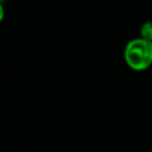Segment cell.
I'll return each instance as SVG.
<instances>
[{
    "instance_id": "1",
    "label": "cell",
    "mask_w": 152,
    "mask_h": 152,
    "mask_svg": "<svg viewBox=\"0 0 152 152\" xmlns=\"http://www.w3.org/2000/svg\"><path fill=\"white\" fill-rule=\"evenodd\" d=\"M124 59L132 69L142 72L152 64V42L134 38L126 44L124 49Z\"/></svg>"
},
{
    "instance_id": "2",
    "label": "cell",
    "mask_w": 152,
    "mask_h": 152,
    "mask_svg": "<svg viewBox=\"0 0 152 152\" xmlns=\"http://www.w3.org/2000/svg\"><path fill=\"white\" fill-rule=\"evenodd\" d=\"M141 37L148 42H152V21H147L141 26Z\"/></svg>"
},
{
    "instance_id": "3",
    "label": "cell",
    "mask_w": 152,
    "mask_h": 152,
    "mask_svg": "<svg viewBox=\"0 0 152 152\" xmlns=\"http://www.w3.org/2000/svg\"><path fill=\"white\" fill-rule=\"evenodd\" d=\"M3 18H4V8H3V6H2V4L0 3V23L2 22Z\"/></svg>"
}]
</instances>
